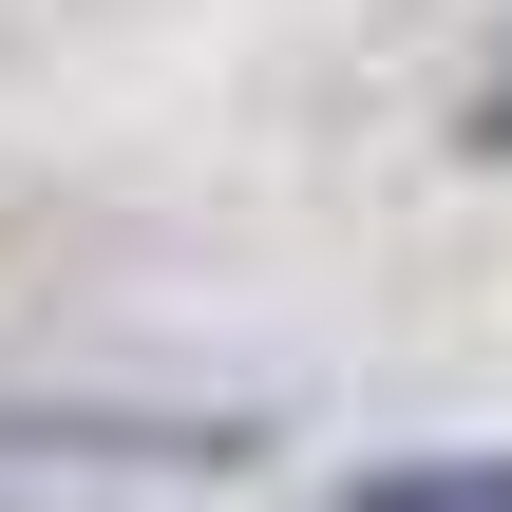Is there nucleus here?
I'll return each mask as SVG.
<instances>
[{
  "mask_svg": "<svg viewBox=\"0 0 512 512\" xmlns=\"http://www.w3.org/2000/svg\"><path fill=\"white\" fill-rule=\"evenodd\" d=\"M342 512H512V456H399V475H361Z\"/></svg>",
  "mask_w": 512,
  "mask_h": 512,
  "instance_id": "1",
  "label": "nucleus"
},
{
  "mask_svg": "<svg viewBox=\"0 0 512 512\" xmlns=\"http://www.w3.org/2000/svg\"><path fill=\"white\" fill-rule=\"evenodd\" d=\"M475 133H494V152H512V76H494V95H475Z\"/></svg>",
  "mask_w": 512,
  "mask_h": 512,
  "instance_id": "2",
  "label": "nucleus"
}]
</instances>
